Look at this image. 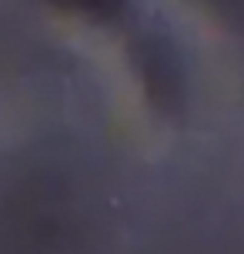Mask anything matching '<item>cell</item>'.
<instances>
[{
  "label": "cell",
  "instance_id": "6da1fadb",
  "mask_svg": "<svg viewBox=\"0 0 244 254\" xmlns=\"http://www.w3.org/2000/svg\"><path fill=\"white\" fill-rule=\"evenodd\" d=\"M134 64H137L147 97L161 111H178L184 104V70L174 47L161 34H144L134 40Z\"/></svg>",
  "mask_w": 244,
  "mask_h": 254
},
{
  "label": "cell",
  "instance_id": "7a4b0ae2",
  "mask_svg": "<svg viewBox=\"0 0 244 254\" xmlns=\"http://www.w3.org/2000/svg\"><path fill=\"white\" fill-rule=\"evenodd\" d=\"M64 10L74 13H87V17H97V20H114L117 13L124 10V0H51Z\"/></svg>",
  "mask_w": 244,
  "mask_h": 254
}]
</instances>
